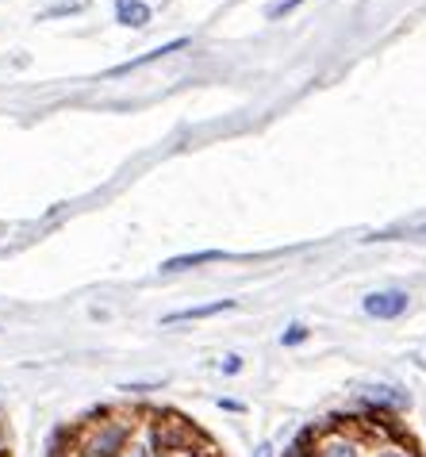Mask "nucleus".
I'll use <instances>...</instances> for the list:
<instances>
[{"instance_id":"1","label":"nucleus","mask_w":426,"mask_h":457,"mask_svg":"<svg viewBox=\"0 0 426 457\" xmlns=\"http://www.w3.org/2000/svg\"><path fill=\"white\" fill-rule=\"evenodd\" d=\"M131 446V423L119 415H100L81 427L78 453L81 457H123Z\"/></svg>"},{"instance_id":"2","label":"nucleus","mask_w":426,"mask_h":457,"mask_svg":"<svg viewBox=\"0 0 426 457\" xmlns=\"http://www.w3.org/2000/svg\"><path fill=\"white\" fill-rule=\"evenodd\" d=\"M407 303H411V296L404 288H377V292H369V296L361 300V308H365L369 320L388 323V320H399V315L407 312Z\"/></svg>"},{"instance_id":"3","label":"nucleus","mask_w":426,"mask_h":457,"mask_svg":"<svg viewBox=\"0 0 426 457\" xmlns=\"http://www.w3.org/2000/svg\"><path fill=\"white\" fill-rule=\"evenodd\" d=\"M234 308V300H211V303H196V308H181V312H173L166 315V327H177V323H196V320H211V315H223V312H231Z\"/></svg>"},{"instance_id":"4","label":"nucleus","mask_w":426,"mask_h":457,"mask_svg":"<svg viewBox=\"0 0 426 457\" xmlns=\"http://www.w3.org/2000/svg\"><path fill=\"white\" fill-rule=\"evenodd\" d=\"M184 46H189V39H173V43H166V46H154V50H146V54H139V58L111 66V70H108V78H123V73L143 70V66H150V62H158V58H166V54H177V50H184Z\"/></svg>"},{"instance_id":"5","label":"nucleus","mask_w":426,"mask_h":457,"mask_svg":"<svg viewBox=\"0 0 426 457\" xmlns=\"http://www.w3.org/2000/svg\"><path fill=\"white\" fill-rule=\"evenodd\" d=\"M227 253L223 250H200V253H177V258L161 262V273H184V270H200V265H211V262H223Z\"/></svg>"},{"instance_id":"6","label":"nucleus","mask_w":426,"mask_h":457,"mask_svg":"<svg viewBox=\"0 0 426 457\" xmlns=\"http://www.w3.org/2000/svg\"><path fill=\"white\" fill-rule=\"evenodd\" d=\"M365 400L373 403V408H388V411H404L411 408V396L404 388H392V385H377V388H369L365 392Z\"/></svg>"},{"instance_id":"7","label":"nucleus","mask_w":426,"mask_h":457,"mask_svg":"<svg viewBox=\"0 0 426 457\" xmlns=\"http://www.w3.org/2000/svg\"><path fill=\"white\" fill-rule=\"evenodd\" d=\"M116 23H123V28H146L150 23V4L146 0H116Z\"/></svg>"},{"instance_id":"8","label":"nucleus","mask_w":426,"mask_h":457,"mask_svg":"<svg viewBox=\"0 0 426 457\" xmlns=\"http://www.w3.org/2000/svg\"><path fill=\"white\" fill-rule=\"evenodd\" d=\"M319 457H361V446L354 438H346V435H334V438H327L319 446Z\"/></svg>"},{"instance_id":"9","label":"nucleus","mask_w":426,"mask_h":457,"mask_svg":"<svg viewBox=\"0 0 426 457\" xmlns=\"http://www.w3.org/2000/svg\"><path fill=\"white\" fill-rule=\"evenodd\" d=\"M307 338H311V331H307L304 323H292V327H288V331L281 335V342H284V346H304Z\"/></svg>"},{"instance_id":"10","label":"nucleus","mask_w":426,"mask_h":457,"mask_svg":"<svg viewBox=\"0 0 426 457\" xmlns=\"http://www.w3.org/2000/svg\"><path fill=\"white\" fill-rule=\"evenodd\" d=\"M299 4H307V0H281V4H273V8L266 12V16H269V20H281V16H292V12H296Z\"/></svg>"},{"instance_id":"11","label":"nucleus","mask_w":426,"mask_h":457,"mask_svg":"<svg viewBox=\"0 0 426 457\" xmlns=\"http://www.w3.org/2000/svg\"><path fill=\"white\" fill-rule=\"evenodd\" d=\"M281 457H319V453H315V450H307V435H304V438H296Z\"/></svg>"},{"instance_id":"12","label":"nucleus","mask_w":426,"mask_h":457,"mask_svg":"<svg viewBox=\"0 0 426 457\" xmlns=\"http://www.w3.org/2000/svg\"><path fill=\"white\" fill-rule=\"evenodd\" d=\"M85 4H81V0H70V4H58V8H50L46 12V16L43 20H54V16H78V12H81Z\"/></svg>"},{"instance_id":"13","label":"nucleus","mask_w":426,"mask_h":457,"mask_svg":"<svg viewBox=\"0 0 426 457\" xmlns=\"http://www.w3.org/2000/svg\"><path fill=\"white\" fill-rule=\"evenodd\" d=\"M219 370L227 373V377H234V373H242V358H238V353H227V358L219 361Z\"/></svg>"},{"instance_id":"14","label":"nucleus","mask_w":426,"mask_h":457,"mask_svg":"<svg viewBox=\"0 0 426 457\" xmlns=\"http://www.w3.org/2000/svg\"><path fill=\"white\" fill-rule=\"evenodd\" d=\"M254 457H273V446H269V442H261V446H258V453Z\"/></svg>"},{"instance_id":"15","label":"nucleus","mask_w":426,"mask_h":457,"mask_svg":"<svg viewBox=\"0 0 426 457\" xmlns=\"http://www.w3.org/2000/svg\"><path fill=\"white\" fill-rule=\"evenodd\" d=\"M123 457H150V450H127Z\"/></svg>"},{"instance_id":"16","label":"nucleus","mask_w":426,"mask_h":457,"mask_svg":"<svg viewBox=\"0 0 426 457\" xmlns=\"http://www.w3.org/2000/svg\"><path fill=\"white\" fill-rule=\"evenodd\" d=\"M377 457H407V453H399V450H381Z\"/></svg>"},{"instance_id":"17","label":"nucleus","mask_w":426,"mask_h":457,"mask_svg":"<svg viewBox=\"0 0 426 457\" xmlns=\"http://www.w3.org/2000/svg\"><path fill=\"white\" fill-rule=\"evenodd\" d=\"M4 446H8V442H4V430H0V457H4Z\"/></svg>"},{"instance_id":"18","label":"nucleus","mask_w":426,"mask_h":457,"mask_svg":"<svg viewBox=\"0 0 426 457\" xmlns=\"http://www.w3.org/2000/svg\"><path fill=\"white\" fill-rule=\"evenodd\" d=\"M158 457H173V453H158Z\"/></svg>"}]
</instances>
